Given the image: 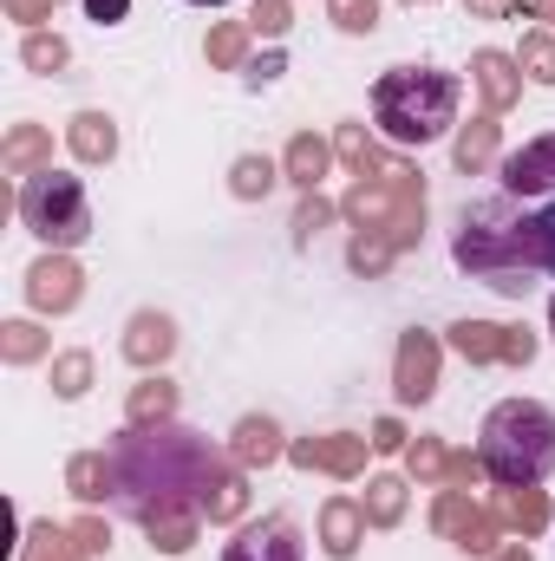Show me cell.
<instances>
[{
  "label": "cell",
  "instance_id": "1",
  "mask_svg": "<svg viewBox=\"0 0 555 561\" xmlns=\"http://www.w3.org/2000/svg\"><path fill=\"white\" fill-rule=\"evenodd\" d=\"M236 457H223L203 431L190 424H125V437L112 444V503L132 516L157 510H203V490L216 483V470H229Z\"/></svg>",
  "mask_w": 555,
  "mask_h": 561
},
{
  "label": "cell",
  "instance_id": "2",
  "mask_svg": "<svg viewBox=\"0 0 555 561\" xmlns=\"http://www.w3.org/2000/svg\"><path fill=\"white\" fill-rule=\"evenodd\" d=\"M523 196H484V203H464V216H457V236H451V255H457V268L471 280H484V287H497V294H510V300H523L530 287H536V268H530V242H523V229H530V209H517Z\"/></svg>",
  "mask_w": 555,
  "mask_h": 561
},
{
  "label": "cell",
  "instance_id": "3",
  "mask_svg": "<svg viewBox=\"0 0 555 561\" xmlns=\"http://www.w3.org/2000/svg\"><path fill=\"white\" fill-rule=\"evenodd\" d=\"M340 216H347L353 229L393 236L399 255H406V249H418V236H424V170H412L406 157L373 150V163H366V170L353 176V190L340 196Z\"/></svg>",
  "mask_w": 555,
  "mask_h": 561
},
{
  "label": "cell",
  "instance_id": "4",
  "mask_svg": "<svg viewBox=\"0 0 555 561\" xmlns=\"http://www.w3.org/2000/svg\"><path fill=\"white\" fill-rule=\"evenodd\" d=\"M373 118L393 144H431L457 125V79L431 66H393L373 85Z\"/></svg>",
  "mask_w": 555,
  "mask_h": 561
},
{
  "label": "cell",
  "instance_id": "5",
  "mask_svg": "<svg viewBox=\"0 0 555 561\" xmlns=\"http://www.w3.org/2000/svg\"><path fill=\"white\" fill-rule=\"evenodd\" d=\"M477 457L497 483H543L555 470V412L536 399H503L484 419Z\"/></svg>",
  "mask_w": 555,
  "mask_h": 561
},
{
  "label": "cell",
  "instance_id": "6",
  "mask_svg": "<svg viewBox=\"0 0 555 561\" xmlns=\"http://www.w3.org/2000/svg\"><path fill=\"white\" fill-rule=\"evenodd\" d=\"M20 222L46 242V249H79L92 236V203H86V183L66 176V170H39L20 183Z\"/></svg>",
  "mask_w": 555,
  "mask_h": 561
},
{
  "label": "cell",
  "instance_id": "7",
  "mask_svg": "<svg viewBox=\"0 0 555 561\" xmlns=\"http://www.w3.org/2000/svg\"><path fill=\"white\" fill-rule=\"evenodd\" d=\"M444 340H451V353L464 366H530L536 359V333L530 327H503V320H457Z\"/></svg>",
  "mask_w": 555,
  "mask_h": 561
},
{
  "label": "cell",
  "instance_id": "8",
  "mask_svg": "<svg viewBox=\"0 0 555 561\" xmlns=\"http://www.w3.org/2000/svg\"><path fill=\"white\" fill-rule=\"evenodd\" d=\"M431 529H438L444 542H457L464 556H497V549H503V523H497V510L471 503L464 490H438V496H431Z\"/></svg>",
  "mask_w": 555,
  "mask_h": 561
},
{
  "label": "cell",
  "instance_id": "9",
  "mask_svg": "<svg viewBox=\"0 0 555 561\" xmlns=\"http://www.w3.org/2000/svg\"><path fill=\"white\" fill-rule=\"evenodd\" d=\"M438 359H444L438 333H424V327L399 333V353H393V392H399V405H424L438 392Z\"/></svg>",
  "mask_w": 555,
  "mask_h": 561
},
{
  "label": "cell",
  "instance_id": "10",
  "mask_svg": "<svg viewBox=\"0 0 555 561\" xmlns=\"http://www.w3.org/2000/svg\"><path fill=\"white\" fill-rule=\"evenodd\" d=\"M79 294H86V268H79L66 249H46V255L26 268V300H33V313H72Z\"/></svg>",
  "mask_w": 555,
  "mask_h": 561
},
{
  "label": "cell",
  "instance_id": "11",
  "mask_svg": "<svg viewBox=\"0 0 555 561\" xmlns=\"http://www.w3.org/2000/svg\"><path fill=\"white\" fill-rule=\"evenodd\" d=\"M366 450H373V437L327 431V437H294V444H287V463L320 470V477H360V470H366Z\"/></svg>",
  "mask_w": 555,
  "mask_h": 561
},
{
  "label": "cell",
  "instance_id": "12",
  "mask_svg": "<svg viewBox=\"0 0 555 561\" xmlns=\"http://www.w3.org/2000/svg\"><path fill=\"white\" fill-rule=\"evenodd\" d=\"M471 85H477V99H484V112L490 118H503L517 99H523V66H517V53H477L471 59Z\"/></svg>",
  "mask_w": 555,
  "mask_h": 561
},
{
  "label": "cell",
  "instance_id": "13",
  "mask_svg": "<svg viewBox=\"0 0 555 561\" xmlns=\"http://www.w3.org/2000/svg\"><path fill=\"white\" fill-rule=\"evenodd\" d=\"M223 561H301V529L287 516H262V523L236 529V542L223 549Z\"/></svg>",
  "mask_w": 555,
  "mask_h": 561
},
{
  "label": "cell",
  "instance_id": "14",
  "mask_svg": "<svg viewBox=\"0 0 555 561\" xmlns=\"http://www.w3.org/2000/svg\"><path fill=\"white\" fill-rule=\"evenodd\" d=\"M503 190L510 196H555V131L550 138H530L523 150H510L503 157Z\"/></svg>",
  "mask_w": 555,
  "mask_h": 561
},
{
  "label": "cell",
  "instance_id": "15",
  "mask_svg": "<svg viewBox=\"0 0 555 561\" xmlns=\"http://www.w3.org/2000/svg\"><path fill=\"white\" fill-rule=\"evenodd\" d=\"M118 346H125V359H132L138 373H157V366L177 353V320L157 313V307H144V313L125 320V340H118Z\"/></svg>",
  "mask_w": 555,
  "mask_h": 561
},
{
  "label": "cell",
  "instance_id": "16",
  "mask_svg": "<svg viewBox=\"0 0 555 561\" xmlns=\"http://www.w3.org/2000/svg\"><path fill=\"white\" fill-rule=\"evenodd\" d=\"M490 510H497V523H503V529H517L523 542H536V536H543V529L555 523L550 496H543L536 483H497V496H490Z\"/></svg>",
  "mask_w": 555,
  "mask_h": 561
},
{
  "label": "cell",
  "instance_id": "17",
  "mask_svg": "<svg viewBox=\"0 0 555 561\" xmlns=\"http://www.w3.org/2000/svg\"><path fill=\"white\" fill-rule=\"evenodd\" d=\"M366 503H353V496H327L320 503V549L333 561H353L360 556V542H366Z\"/></svg>",
  "mask_w": 555,
  "mask_h": 561
},
{
  "label": "cell",
  "instance_id": "18",
  "mask_svg": "<svg viewBox=\"0 0 555 561\" xmlns=\"http://www.w3.org/2000/svg\"><path fill=\"white\" fill-rule=\"evenodd\" d=\"M229 457H236L242 470H269L275 457H287V444H281V424L262 419V412H249V419L229 431Z\"/></svg>",
  "mask_w": 555,
  "mask_h": 561
},
{
  "label": "cell",
  "instance_id": "19",
  "mask_svg": "<svg viewBox=\"0 0 555 561\" xmlns=\"http://www.w3.org/2000/svg\"><path fill=\"white\" fill-rule=\"evenodd\" d=\"M333 170V144L327 138H314V131H294L287 138V150H281V176L307 196V190H320V176Z\"/></svg>",
  "mask_w": 555,
  "mask_h": 561
},
{
  "label": "cell",
  "instance_id": "20",
  "mask_svg": "<svg viewBox=\"0 0 555 561\" xmlns=\"http://www.w3.org/2000/svg\"><path fill=\"white\" fill-rule=\"evenodd\" d=\"M242 516H249V470L229 463V470H216V483L203 490V523L223 529V523H242Z\"/></svg>",
  "mask_w": 555,
  "mask_h": 561
},
{
  "label": "cell",
  "instance_id": "21",
  "mask_svg": "<svg viewBox=\"0 0 555 561\" xmlns=\"http://www.w3.org/2000/svg\"><path fill=\"white\" fill-rule=\"evenodd\" d=\"M497 138H503V125L484 112V118H471V125H457V138H451V163L464 170V176H477V170H490L497 163Z\"/></svg>",
  "mask_w": 555,
  "mask_h": 561
},
{
  "label": "cell",
  "instance_id": "22",
  "mask_svg": "<svg viewBox=\"0 0 555 561\" xmlns=\"http://www.w3.org/2000/svg\"><path fill=\"white\" fill-rule=\"evenodd\" d=\"M0 163H7V176H39V170H53V131L13 125L7 144H0Z\"/></svg>",
  "mask_w": 555,
  "mask_h": 561
},
{
  "label": "cell",
  "instance_id": "23",
  "mask_svg": "<svg viewBox=\"0 0 555 561\" xmlns=\"http://www.w3.org/2000/svg\"><path fill=\"white\" fill-rule=\"evenodd\" d=\"M66 150H72L79 163H112V157H118V125H112L105 112H79V118L66 125Z\"/></svg>",
  "mask_w": 555,
  "mask_h": 561
},
{
  "label": "cell",
  "instance_id": "24",
  "mask_svg": "<svg viewBox=\"0 0 555 561\" xmlns=\"http://www.w3.org/2000/svg\"><path fill=\"white\" fill-rule=\"evenodd\" d=\"M196 529H203V510H157V516H144V536H150L157 556H190Z\"/></svg>",
  "mask_w": 555,
  "mask_h": 561
},
{
  "label": "cell",
  "instance_id": "25",
  "mask_svg": "<svg viewBox=\"0 0 555 561\" xmlns=\"http://www.w3.org/2000/svg\"><path fill=\"white\" fill-rule=\"evenodd\" d=\"M66 490L92 510V503H105L112 496V450H79L72 463H66Z\"/></svg>",
  "mask_w": 555,
  "mask_h": 561
},
{
  "label": "cell",
  "instance_id": "26",
  "mask_svg": "<svg viewBox=\"0 0 555 561\" xmlns=\"http://www.w3.org/2000/svg\"><path fill=\"white\" fill-rule=\"evenodd\" d=\"M249 46H256V26H249V20H216V26H209V39H203V53H209V66H216V72L249 66Z\"/></svg>",
  "mask_w": 555,
  "mask_h": 561
},
{
  "label": "cell",
  "instance_id": "27",
  "mask_svg": "<svg viewBox=\"0 0 555 561\" xmlns=\"http://www.w3.org/2000/svg\"><path fill=\"white\" fill-rule=\"evenodd\" d=\"M177 419V386L163 379V373H150L144 386H132V399H125V424H170Z\"/></svg>",
  "mask_w": 555,
  "mask_h": 561
},
{
  "label": "cell",
  "instance_id": "28",
  "mask_svg": "<svg viewBox=\"0 0 555 561\" xmlns=\"http://www.w3.org/2000/svg\"><path fill=\"white\" fill-rule=\"evenodd\" d=\"M275 183H287L275 157H256V150H249V157H236V163H229V196H236V203H262Z\"/></svg>",
  "mask_w": 555,
  "mask_h": 561
},
{
  "label": "cell",
  "instance_id": "29",
  "mask_svg": "<svg viewBox=\"0 0 555 561\" xmlns=\"http://www.w3.org/2000/svg\"><path fill=\"white\" fill-rule=\"evenodd\" d=\"M393 262H399V242H393V236H380V229H353V242H347V268H353V275L380 280Z\"/></svg>",
  "mask_w": 555,
  "mask_h": 561
},
{
  "label": "cell",
  "instance_id": "30",
  "mask_svg": "<svg viewBox=\"0 0 555 561\" xmlns=\"http://www.w3.org/2000/svg\"><path fill=\"white\" fill-rule=\"evenodd\" d=\"M406 490H412L406 477H366V496H360V503H366V523H373V529H399Z\"/></svg>",
  "mask_w": 555,
  "mask_h": 561
},
{
  "label": "cell",
  "instance_id": "31",
  "mask_svg": "<svg viewBox=\"0 0 555 561\" xmlns=\"http://www.w3.org/2000/svg\"><path fill=\"white\" fill-rule=\"evenodd\" d=\"M20 561H92V556H79L72 529H59V523H33L26 542H20Z\"/></svg>",
  "mask_w": 555,
  "mask_h": 561
},
{
  "label": "cell",
  "instance_id": "32",
  "mask_svg": "<svg viewBox=\"0 0 555 561\" xmlns=\"http://www.w3.org/2000/svg\"><path fill=\"white\" fill-rule=\"evenodd\" d=\"M20 66H26V72H66V66H72V46H66L59 33H46V26H33V33L20 39Z\"/></svg>",
  "mask_w": 555,
  "mask_h": 561
},
{
  "label": "cell",
  "instance_id": "33",
  "mask_svg": "<svg viewBox=\"0 0 555 561\" xmlns=\"http://www.w3.org/2000/svg\"><path fill=\"white\" fill-rule=\"evenodd\" d=\"M46 353H53V340H46L33 320H7V327H0V359H7V366H33V359H46Z\"/></svg>",
  "mask_w": 555,
  "mask_h": 561
},
{
  "label": "cell",
  "instance_id": "34",
  "mask_svg": "<svg viewBox=\"0 0 555 561\" xmlns=\"http://www.w3.org/2000/svg\"><path fill=\"white\" fill-rule=\"evenodd\" d=\"M517 66H523V79H536V85H555V33H550V26L523 33V46H517Z\"/></svg>",
  "mask_w": 555,
  "mask_h": 561
},
{
  "label": "cell",
  "instance_id": "35",
  "mask_svg": "<svg viewBox=\"0 0 555 561\" xmlns=\"http://www.w3.org/2000/svg\"><path fill=\"white\" fill-rule=\"evenodd\" d=\"M523 242H530V268H536V275H555V203H543V209L530 216Z\"/></svg>",
  "mask_w": 555,
  "mask_h": 561
},
{
  "label": "cell",
  "instance_id": "36",
  "mask_svg": "<svg viewBox=\"0 0 555 561\" xmlns=\"http://www.w3.org/2000/svg\"><path fill=\"white\" fill-rule=\"evenodd\" d=\"M53 392L59 399H86L92 392V353H59L53 359Z\"/></svg>",
  "mask_w": 555,
  "mask_h": 561
},
{
  "label": "cell",
  "instance_id": "37",
  "mask_svg": "<svg viewBox=\"0 0 555 561\" xmlns=\"http://www.w3.org/2000/svg\"><path fill=\"white\" fill-rule=\"evenodd\" d=\"M399 457H406V477H418V483H444V457H451V450H444L438 437H412Z\"/></svg>",
  "mask_w": 555,
  "mask_h": 561
},
{
  "label": "cell",
  "instance_id": "38",
  "mask_svg": "<svg viewBox=\"0 0 555 561\" xmlns=\"http://www.w3.org/2000/svg\"><path fill=\"white\" fill-rule=\"evenodd\" d=\"M333 216H340V203H327L320 190H307V196H301V209H294V242H314Z\"/></svg>",
  "mask_w": 555,
  "mask_h": 561
},
{
  "label": "cell",
  "instance_id": "39",
  "mask_svg": "<svg viewBox=\"0 0 555 561\" xmlns=\"http://www.w3.org/2000/svg\"><path fill=\"white\" fill-rule=\"evenodd\" d=\"M327 20L340 33H373L380 26V0H327Z\"/></svg>",
  "mask_w": 555,
  "mask_h": 561
},
{
  "label": "cell",
  "instance_id": "40",
  "mask_svg": "<svg viewBox=\"0 0 555 561\" xmlns=\"http://www.w3.org/2000/svg\"><path fill=\"white\" fill-rule=\"evenodd\" d=\"M484 477H490V470H484V457H471V450H451V457H444V483H438V490H464V496H471Z\"/></svg>",
  "mask_w": 555,
  "mask_h": 561
},
{
  "label": "cell",
  "instance_id": "41",
  "mask_svg": "<svg viewBox=\"0 0 555 561\" xmlns=\"http://www.w3.org/2000/svg\"><path fill=\"white\" fill-rule=\"evenodd\" d=\"M373 150H380V144L366 138V125H340V131H333V157H340V163H353V176L373 163Z\"/></svg>",
  "mask_w": 555,
  "mask_h": 561
},
{
  "label": "cell",
  "instance_id": "42",
  "mask_svg": "<svg viewBox=\"0 0 555 561\" xmlns=\"http://www.w3.org/2000/svg\"><path fill=\"white\" fill-rule=\"evenodd\" d=\"M66 529H72L79 556H105V549H112V523H105V516H92V510H86V516H72Z\"/></svg>",
  "mask_w": 555,
  "mask_h": 561
},
{
  "label": "cell",
  "instance_id": "43",
  "mask_svg": "<svg viewBox=\"0 0 555 561\" xmlns=\"http://www.w3.org/2000/svg\"><path fill=\"white\" fill-rule=\"evenodd\" d=\"M287 20H294V7H287V0H256V13H249V26H256L262 39H281V33H287Z\"/></svg>",
  "mask_w": 555,
  "mask_h": 561
},
{
  "label": "cell",
  "instance_id": "44",
  "mask_svg": "<svg viewBox=\"0 0 555 561\" xmlns=\"http://www.w3.org/2000/svg\"><path fill=\"white\" fill-rule=\"evenodd\" d=\"M53 7H59V0H7V20H20V26L33 33V26L53 20Z\"/></svg>",
  "mask_w": 555,
  "mask_h": 561
},
{
  "label": "cell",
  "instance_id": "45",
  "mask_svg": "<svg viewBox=\"0 0 555 561\" xmlns=\"http://www.w3.org/2000/svg\"><path fill=\"white\" fill-rule=\"evenodd\" d=\"M366 437H373V450H406V444H412V437H406V424H399V419H380L373 431H366Z\"/></svg>",
  "mask_w": 555,
  "mask_h": 561
},
{
  "label": "cell",
  "instance_id": "46",
  "mask_svg": "<svg viewBox=\"0 0 555 561\" xmlns=\"http://www.w3.org/2000/svg\"><path fill=\"white\" fill-rule=\"evenodd\" d=\"M86 13H92L99 26H118V20L132 13V0H86Z\"/></svg>",
  "mask_w": 555,
  "mask_h": 561
},
{
  "label": "cell",
  "instance_id": "47",
  "mask_svg": "<svg viewBox=\"0 0 555 561\" xmlns=\"http://www.w3.org/2000/svg\"><path fill=\"white\" fill-rule=\"evenodd\" d=\"M464 7H471V20H510L523 0H464Z\"/></svg>",
  "mask_w": 555,
  "mask_h": 561
},
{
  "label": "cell",
  "instance_id": "48",
  "mask_svg": "<svg viewBox=\"0 0 555 561\" xmlns=\"http://www.w3.org/2000/svg\"><path fill=\"white\" fill-rule=\"evenodd\" d=\"M281 79V53H262V59H249V85H269Z\"/></svg>",
  "mask_w": 555,
  "mask_h": 561
},
{
  "label": "cell",
  "instance_id": "49",
  "mask_svg": "<svg viewBox=\"0 0 555 561\" xmlns=\"http://www.w3.org/2000/svg\"><path fill=\"white\" fill-rule=\"evenodd\" d=\"M490 561H536V556H530V542H503Z\"/></svg>",
  "mask_w": 555,
  "mask_h": 561
},
{
  "label": "cell",
  "instance_id": "50",
  "mask_svg": "<svg viewBox=\"0 0 555 561\" xmlns=\"http://www.w3.org/2000/svg\"><path fill=\"white\" fill-rule=\"evenodd\" d=\"M530 13H536V20H550V26H555V0H530Z\"/></svg>",
  "mask_w": 555,
  "mask_h": 561
},
{
  "label": "cell",
  "instance_id": "51",
  "mask_svg": "<svg viewBox=\"0 0 555 561\" xmlns=\"http://www.w3.org/2000/svg\"><path fill=\"white\" fill-rule=\"evenodd\" d=\"M190 7H229V0H190Z\"/></svg>",
  "mask_w": 555,
  "mask_h": 561
},
{
  "label": "cell",
  "instance_id": "52",
  "mask_svg": "<svg viewBox=\"0 0 555 561\" xmlns=\"http://www.w3.org/2000/svg\"><path fill=\"white\" fill-rule=\"evenodd\" d=\"M550 333H555V300H550Z\"/></svg>",
  "mask_w": 555,
  "mask_h": 561
},
{
  "label": "cell",
  "instance_id": "53",
  "mask_svg": "<svg viewBox=\"0 0 555 561\" xmlns=\"http://www.w3.org/2000/svg\"><path fill=\"white\" fill-rule=\"evenodd\" d=\"M406 7H431V0H406Z\"/></svg>",
  "mask_w": 555,
  "mask_h": 561
}]
</instances>
